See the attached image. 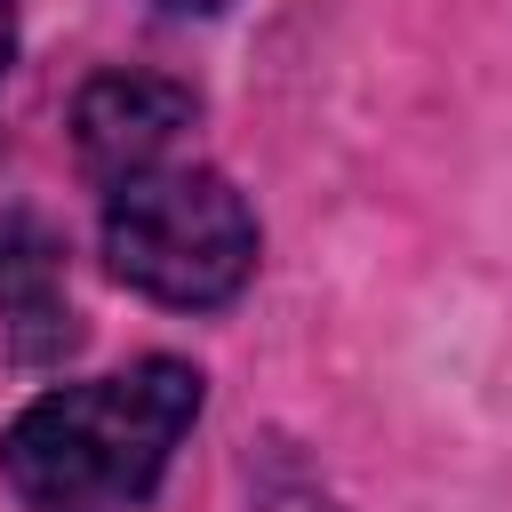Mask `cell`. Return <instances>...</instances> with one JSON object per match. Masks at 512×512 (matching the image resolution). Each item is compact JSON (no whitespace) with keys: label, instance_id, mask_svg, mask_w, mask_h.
Returning <instances> with one entry per match:
<instances>
[{"label":"cell","instance_id":"cell-1","mask_svg":"<svg viewBox=\"0 0 512 512\" xmlns=\"http://www.w3.org/2000/svg\"><path fill=\"white\" fill-rule=\"evenodd\" d=\"M192 416H200V368L136 360L120 376L40 392L8 424L0 464H8L16 496H32V504H64V512L72 504H136L168 472Z\"/></svg>","mask_w":512,"mask_h":512},{"label":"cell","instance_id":"cell-2","mask_svg":"<svg viewBox=\"0 0 512 512\" xmlns=\"http://www.w3.org/2000/svg\"><path fill=\"white\" fill-rule=\"evenodd\" d=\"M104 256L152 304H224L256 272V216L232 176L200 160H160L104 192Z\"/></svg>","mask_w":512,"mask_h":512},{"label":"cell","instance_id":"cell-3","mask_svg":"<svg viewBox=\"0 0 512 512\" xmlns=\"http://www.w3.org/2000/svg\"><path fill=\"white\" fill-rule=\"evenodd\" d=\"M192 128V88L176 80H152V72H104L80 88L72 104V144H80V168L112 192L160 160H176V136Z\"/></svg>","mask_w":512,"mask_h":512},{"label":"cell","instance_id":"cell-4","mask_svg":"<svg viewBox=\"0 0 512 512\" xmlns=\"http://www.w3.org/2000/svg\"><path fill=\"white\" fill-rule=\"evenodd\" d=\"M56 232L24 208H0V312L8 320H56L64 312V264Z\"/></svg>","mask_w":512,"mask_h":512},{"label":"cell","instance_id":"cell-5","mask_svg":"<svg viewBox=\"0 0 512 512\" xmlns=\"http://www.w3.org/2000/svg\"><path fill=\"white\" fill-rule=\"evenodd\" d=\"M8 64H16V0H0V80H8Z\"/></svg>","mask_w":512,"mask_h":512},{"label":"cell","instance_id":"cell-6","mask_svg":"<svg viewBox=\"0 0 512 512\" xmlns=\"http://www.w3.org/2000/svg\"><path fill=\"white\" fill-rule=\"evenodd\" d=\"M168 8H184V16H208V8H224V0H168Z\"/></svg>","mask_w":512,"mask_h":512}]
</instances>
